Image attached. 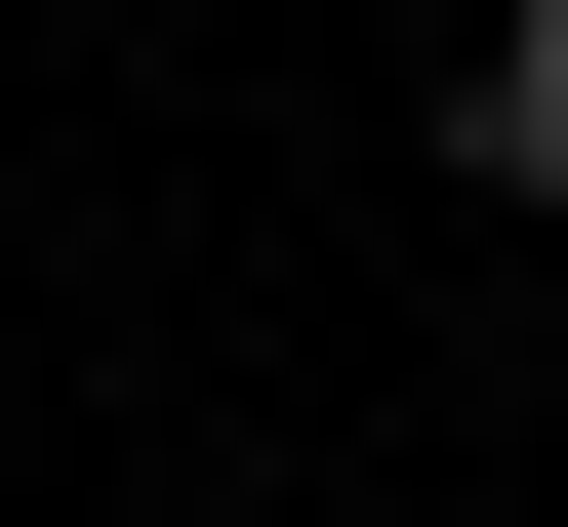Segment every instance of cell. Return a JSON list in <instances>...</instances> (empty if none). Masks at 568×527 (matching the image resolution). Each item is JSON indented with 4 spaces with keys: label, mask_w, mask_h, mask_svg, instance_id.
Segmentation results:
<instances>
[{
    "label": "cell",
    "mask_w": 568,
    "mask_h": 527,
    "mask_svg": "<svg viewBox=\"0 0 568 527\" xmlns=\"http://www.w3.org/2000/svg\"><path fill=\"white\" fill-rule=\"evenodd\" d=\"M487 203L568 244V0H487Z\"/></svg>",
    "instance_id": "cell-1"
}]
</instances>
